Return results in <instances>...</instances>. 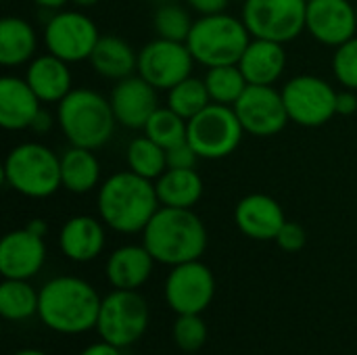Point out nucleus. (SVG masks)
Segmentation results:
<instances>
[{"label": "nucleus", "mask_w": 357, "mask_h": 355, "mask_svg": "<svg viewBox=\"0 0 357 355\" xmlns=\"http://www.w3.org/2000/svg\"><path fill=\"white\" fill-rule=\"evenodd\" d=\"M25 82L38 94L44 105L61 103L73 88H71V71L69 63L54 56L52 52L33 56L25 69Z\"/></svg>", "instance_id": "nucleus-22"}, {"label": "nucleus", "mask_w": 357, "mask_h": 355, "mask_svg": "<svg viewBox=\"0 0 357 355\" xmlns=\"http://www.w3.org/2000/svg\"><path fill=\"white\" fill-rule=\"evenodd\" d=\"M79 355H121V352H119V347H115V345H111L107 341H100V343H94L90 347H86Z\"/></svg>", "instance_id": "nucleus-40"}, {"label": "nucleus", "mask_w": 357, "mask_h": 355, "mask_svg": "<svg viewBox=\"0 0 357 355\" xmlns=\"http://www.w3.org/2000/svg\"><path fill=\"white\" fill-rule=\"evenodd\" d=\"M149 305L136 291L115 289L100 303L96 331L102 341L123 349L134 345L149 328Z\"/></svg>", "instance_id": "nucleus-8"}, {"label": "nucleus", "mask_w": 357, "mask_h": 355, "mask_svg": "<svg viewBox=\"0 0 357 355\" xmlns=\"http://www.w3.org/2000/svg\"><path fill=\"white\" fill-rule=\"evenodd\" d=\"M238 67L249 84L253 86H274L287 67L284 44L264 38H253L243 52Z\"/></svg>", "instance_id": "nucleus-21"}, {"label": "nucleus", "mask_w": 357, "mask_h": 355, "mask_svg": "<svg viewBox=\"0 0 357 355\" xmlns=\"http://www.w3.org/2000/svg\"><path fill=\"white\" fill-rule=\"evenodd\" d=\"M61 180L63 188L73 195H86L100 182V161L92 149L69 146L61 155Z\"/></svg>", "instance_id": "nucleus-26"}, {"label": "nucleus", "mask_w": 357, "mask_h": 355, "mask_svg": "<svg viewBox=\"0 0 357 355\" xmlns=\"http://www.w3.org/2000/svg\"><path fill=\"white\" fill-rule=\"evenodd\" d=\"M13 355H46L44 352H38V349H21V352H17V354Z\"/></svg>", "instance_id": "nucleus-45"}, {"label": "nucleus", "mask_w": 357, "mask_h": 355, "mask_svg": "<svg viewBox=\"0 0 357 355\" xmlns=\"http://www.w3.org/2000/svg\"><path fill=\"white\" fill-rule=\"evenodd\" d=\"M165 153H167V167L169 169H195L197 161L201 159L199 153L192 149V144L188 140L167 149Z\"/></svg>", "instance_id": "nucleus-37"}, {"label": "nucleus", "mask_w": 357, "mask_h": 355, "mask_svg": "<svg viewBox=\"0 0 357 355\" xmlns=\"http://www.w3.org/2000/svg\"><path fill=\"white\" fill-rule=\"evenodd\" d=\"M155 257L144 245H126L115 249L107 259V278L113 289L138 291L153 274Z\"/></svg>", "instance_id": "nucleus-23"}, {"label": "nucleus", "mask_w": 357, "mask_h": 355, "mask_svg": "<svg viewBox=\"0 0 357 355\" xmlns=\"http://www.w3.org/2000/svg\"><path fill=\"white\" fill-rule=\"evenodd\" d=\"M144 136L163 146L165 151L188 140V121L169 107H159L144 126Z\"/></svg>", "instance_id": "nucleus-32"}, {"label": "nucleus", "mask_w": 357, "mask_h": 355, "mask_svg": "<svg viewBox=\"0 0 357 355\" xmlns=\"http://www.w3.org/2000/svg\"><path fill=\"white\" fill-rule=\"evenodd\" d=\"M356 15H357V2H356Z\"/></svg>", "instance_id": "nucleus-47"}, {"label": "nucleus", "mask_w": 357, "mask_h": 355, "mask_svg": "<svg viewBox=\"0 0 357 355\" xmlns=\"http://www.w3.org/2000/svg\"><path fill=\"white\" fill-rule=\"evenodd\" d=\"M192 25L195 21L190 13L184 6L174 4V2H161L153 17V27H155L157 38H165L174 42H186Z\"/></svg>", "instance_id": "nucleus-33"}, {"label": "nucleus", "mask_w": 357, "mask_h": 355, "mask_svg": "<svg viewBox=\"0 0 357 355\" xmlns=\"http://www.w3.org/2000/svg\"><path fill=\"white\" fill-rule=\"evenodd\" d=\"M253 40L243 19L228 13L203 15L195 21L186 46L197 63L209 67L238 65L243 52Z\"/></svg>", "instance_id": "nucleus-5"}, {"label": "nucleus", "mask_w": 357, "mask_h": 355, "mask_svg": "<svg viewBox=\"0 0 357 355\" xmlns=\"http://www.w3.org/2000/svg\"><path fill=\"white\" fill-rule=\"evenodd\" d=\"M357 111V94L356 90H341L337 92V115H354Z\"/></svg>", "instance_id": "nucleus-39"}, {"label": "nucleus", "mask_w": 357, "mask_h": 355, "mask_svg": "<svg viewBox=\"0 0 357 355\" xmlns=\"http://www.w3.org/2000/svg\"><path fill=\"white\" fill-rule=\"evenodd\" d=\"M289 119L303 128H320L337 115V90L318 75H297L280 90Z\"/></svg>", "instance_id": "nucleus-10"}, {"label": "nucleus", "mask_w": 357, "mask_h": 355, "mask_svg": "<svg viewBox=\"0 0 357 355\" xmlns=\"http://www.w3.org/2000/svg\"><path fill=\"white\" fill-rule=\"evenodd\" d=\"M333 71L343 88L357 92V36L335 48Z\"/></svg>", "instance_id": "nucleus-35"}, {"label": "nucleus", "mask_w": 357, "mask_h": 355, "mask_svg": "<svg viewBox=\"0 0 357 355\" xmlns=\"http://www.w3.org/2000/svg\"><path fill=\"white\" fill-rule=\"evenodd\" d=\"M161 207L192 209L203 197V178L197 169H165L155 180Z\"/></svg>", "instance_id": "nucleus-25"}, {"label": "nucleus", "mask_w": 357, "mask_h": 355, "mask_svg": "<svg viewBox=\"0 0 357 355\" xmlns=\"http://www.w3.org/2000/svg\"><path fill=\"white\" fill-rule=\"evenodd\" d=\"M305 29L324 46H341L357 36L356 4L349 0H307Z\"/></svg>", "instance_id": "nucleus-15"}, {"label": "nucleus", "mask_w": 357, "mask_h": 355, "mask_svg": "<svg viewBox=\"0 0 357 355\" xmlns=\"http://www.w3.org/2000/svg\"><path fill=\"white\" fill-rule=\"evenodd\" d=\"M142 245L163 266L201 259L207 249V228L192 209L159 207L142 230Z\"/></svg>", "instance_id": "nucleus-3"}, {"label": "nucleus", "mask_w": 357, "mask_h": 355, "mask_svg": "<svg viewBox=\"0 0 357 355\" xmlns=\"http://www.w3.org/2000/svg\"><path fill=\"white\" fill-rule=\"evenodd\" d=\"M207 105H211L209 90L205 86V80L199 77H186L180 84H176L172 90H167V107L176 111L186 121L192 119L197 113H201Z\"/></svg>", "instance_id": "nucleus-31"}, {"label": "nucleus", "mask_w": 357, "mask_h": 355, "mask_svg": "<svg viewBox=\"0 0 357 355\" xmlns=\"http://www.w3.org/2000/svg\"><path fill=\"white\" fill-rule=\"evenodd\" d=\"M307 243V234L303 230V226H299L297 222H284V226L280 228L278 236H276V245L287 251V253H297L305 247Z\"/></svg>", "instance_id": "nucleus-36"}, {"label": "nucleus", "mask_w": 357, "mask_h": 355, "mask_svg": "<svg viewBox=\"0 0 357 355\" xmlns=\"http://www.w3.org/2000/svg\"><path fill=\"white\" fill-rule=\"evenodd\" d=\"M38 36L33 25L21 17H4L0 23V63L17 67L36 56Z\"/></svg>", "instance_id": "nucleus-27"}, {"label": "nucleus", "mask_w": 357, "mask_h": 355, "mask_svg": "<svg viewBox=\"0 0 357 355\" xmlns=\"http://www.w3.org/2000/svg\"><path fill=\"white\" fill-rule=\"evenodd\" d=\"M126 161L128 169L146 178V180H157L165 169H167V153L163 146L153 142L149 136L134 138L128 144L126 151Z\"/></svg>", "instance_id": "nucleus-29"}, {"label": "nucleus", "mask_w": 357, "mask_h": 355, "mask_svg": "<svg viewBox=\"0 0 357 355\" xmlns=\"http://www.w3.org/2000/svg\"><path fill=\"white\" fill-rule=\"evenodd\" d=\"M215 295L213 272L199 259L174 266L165 280V301L178 314L205 312Z\"/></svg>", "instance_id": "nucleus-13"}, {"label": "nucleus", "mask_w": 357, "mask_h": 355, "mask_svg": "<svg viewBox=\"0 0 357 355\" xmlns=\"http://www.w3.org/2000/svg\"><path fill=\"white\" fill-rule=\"evenodd\" d=\"M111 107L117 123L130 130H144L151 115L159 109L157 88L142 75H128L111 90Z\"/></svg>", "instance_id": "nucleus-16"}, {"label": "nucleus", "mask_w": 357, "mask_h": 355, "mask_svg": "<svg viewBox=\"0 0 357 355\" xmlns=\"http://www.w3.org/2000/svg\"><path fill=\"white\" fill-rule=\"evenodd\" d=\"M174 341L182 352H199L207 341V324L201 314H184L178 316L174 324Z\"/></svg>", "instance_id": "nucleus-34"}, {"label": "nucleus", "mask_w": 357, "mask_h": 355, "mask_svg": "<svg viewBox=\"0 0 357 355\" xmlns=\"http://www.w3.org/2000/svg\"><path fill=\"white\" fill-rule=\"evenodd\" d=\"M98 38L96 23L82 10H59L44 27V44L48 52L67 63L90 59Z\"/></svg>", "instance_id": "nucleus-11"}, {"label": "nucleus", "mask_w": 357, "mask_h": 355, "mask_svg": "<svg viewBox=\"0 0 357 355\" xmlns=\"http://www.w3.org/2000/svg\"><path fill=\"white\" fill-rule=\"evenodd\" d=\"M44 262V236H38L27 228L8 232L0 243V274L4 278L29 280L42 270Z\"/></svg>", "instance_id": "nucleus-17"}, {"label": "nucleus", "mask_w": 357, "mask_h": 355, "mask_svg": "<svg viewBox=\"0 0 357 355\" xmlns=\"http://www.w3.org/2000/svg\"><path fill=\"white\" fill-rule=\"evenodd\" d=\"M88 61L98 75L115 82L138 71V52L115 33L100 36Z\"/></svg>", "instance_id": "nucleus-24"}, {"label": "nucleus", "mask_w": 357, "mask_h": 355, "mask_svg": "<svg viewBox=\"0 0 357 355\" xmlns=\"http://www.w3.org/2000/svg\"><path fill=\"white\" fill-rule=\"evenodd\" d=\"M307 0H245L243 21L253 38L293 42L305 31Z\"/></svg>", "instance_id": "nucleus-9"}, {"label": "nucleus", "mask_w": 357, "mask_h": 355, "mask_svg": "<svg viewBox=\"0 0 357 355\" xmlns=\"http://www.w3.org/2000/svg\"><path fill=\"white\" fill-rule=\"evenodd\" d=\"M192 10H197L201 17L203 15H218L224 13L230 4V0H186Z\"/></svg>", "instance_id": "nucleus-38"}, {"label": "nucleus", "mask_w": 357, "mask_h": 355, "mask_svg": "<svg viewBox=\"0 0 357 355\" xmlns=\"http://www.w3.org/2000/svg\"><path fill=\"white\" fill-rule=\"evenodd\" d=\"M56 123L71 146L100 149L117 126L111 100L90 88H73L56 105Z\"/></svg>", "instance_id": "nucleus-4"}, {"label": "nucleus", "mask_w": 357, "mask_h": 355, "mask_svg": "<svg viewBox=\"0 0 357 355\" xmlns=\"http://www.w3.org/2000/svg\"><path fill=\"white\" fill-rule=\"evenodd\" d=\"M155 2H169V0H155Z\"/></svg>", "instance_id": "nucleus-46"}, {"label": "nucleus", "mask_w": 357, "mask_h": 355, "mask_svg": "<svg viewBox=\"0 0 357 355\" xmlns=\"http://www.w3.org/2000/svg\"><path fill=\"white\" fill-rule=\"evenodd\" d=\"M205 86L209 90L211 103H220V105H234L243 92L247 90L249 82L243 75L238 65H218V67H209L205 73Z\"/></svg>", "instance_id": "nucleus-30"}, {"label": "nucleus", "mask_w": 357, "mask_h": 355, "mask_svg": "<svg viewBox=\"0 0 357 355\" xmlns=\"http://www.w3.org/2000/svg\"><path fill=\"white\" fill-rule=\"evenodd\" d=\"M2 178L8 188L27 199L52 197L63 186L61 157L40 142L17 144L4 159Z\"/></svg>", "instance_id": "nucleus-6"}, {"label": "nucleus", "mask_w": 357, "mask_h": 355, "mask_svg": "<svg viewBox=\"0 0 357 355\" xmlns=\"http://www.w3.org/2000/svg\"><path fill=\"white\" fill-rule=\"evenodd\" d=\"M25 228H27V230H31V232H33V234H38V236H44V234H46V230H48V226H46V222H44V220H31Z\"/></svg>", "instance_id": "nucleus-42"}, {"label": "nucleus", "mask_w": 357, "mask_h": 355, "mask_svg": "<svg viewBox=\"0 0 357 355\" xmlns=\"http://www.w3.org/2000/svg\"><path fill=\"white\" fill-rule=\"evenodd\" d=\"M102 299L77 276H56L40 289L38 316L59 335H82L96 328Z\"/></svg>", "instance_id": "nucleus-2"}, {"label": "nucleus", "mask_w": 357, "mask_h": 355, "mask_svg": "<svg viewBox=\"0 0 357 355\" xmlns=\"http://www.w3.org/2000/svg\"><path fill=\"white\" fill-rule=\"evenodd\" d=\"M245 128L230 105L211 103L192 119H188V142L201 159L230 157L241 140Z\"/></svg>", "instance_id": "nucleus-7"}, {"label": "nucleus", "mask_w": 357, "mask_h": 355, "mask_svg": "<svg viewBox=\"0 0 357 355\" xmlns=\"http://www.w3.org/2000/svg\"><path fill=\"white\" fill-rule=\"evenodd\" d=\"M195 56L186 42L155 38L138 50V75L157 90H172L192 75Z\"/></svg>", "instance_id": "nucleus-12"}, {"label": "nucleus", "mask_w": 357, "mask_h": 355, "mask_svg": "<svg viewBox=\"0 0 357 355\" xmlns=\"http://www.w3.org/2000/svg\"><path fill=\"white\" fill-rule=\"evenodd\" d=\"M50 128H52V117H50V113H46L44 109H40V113L36 115V119H33V123H31L29 130H33L36 134H46Z\"/></svg>", "instance_id": "nucleus-41"}, {"label": "nucleus", "mask_w": 357, "mask_h": 355, "mask_svg": "<svg viewBox=\"0 0 357 355\" xmlns=\"http://www.w3.org/2000/svg\"><path fill=\"white\" fill-rule=\"evenodd\" d=\"M96 207L105 226L119 234H136L146 228L161 203L155 182L128 169L109 176L100 184Z\"/></svg>", "instance_id": "nucleus-1"}, {"label": "nucleus", "mask_w": 357, "mask_h": 355, "mask_svg": "<svg viewBox=\"0 0 357 355\" xmlns=\"http://www.w3.org/2000/svg\"><path fill=\"white\" fill-rule=\"evenodd\" d=\"M38 6H42V8H48V10H59V8H63L69 0H33Z\"/></svg>", "instance_id": "nucleus-43"}, {"label": "nucleus", "mask_w": 357, "mask_h": 355, "mask_svg": "<svg viewBox=\"0 0 357 355\" xmlns=\"http://www.w3.org/2000/svg\"><path fill=\"white\" fill-rule=\"evenodd\" d=\"M287 218L280 203L264 192L243 197L234 207L236 228L253 241H276Z\"/></svg>", "instance_id": "nucleus-18"}, {"label": "nucleus", "mask_w": 357, "mask_h": 355, "mask_svg": "<svg viewBox=\"0 0 357 355\" xmlns=\"http://www.w3.org/2000/svg\"><path fill=\"white\" fill-rule=\"evenodd\" d=\"M105 241H107L105 222L92 216L69 218L59 232L61 253L77 264L96 259L105 249Z\"/></svg>", "instance_id": "nucleus-20"}, {"label": "nucleus", "mask_w": 357, "mask_h": 355, "mask_svg": "<svg viewBox=\"0 0 357 355\" xmlns=\"http://www.w3.org/2000/svg\"><path fill=\"white\" fill-rule=\"evenodd\" d=\"M245 132L257 138L276 136L291 121L282 92L274 86H253L249 84L243 96L232 105Z\"/></svg>", "instance_id": "nucleus-14"}, {"label": "nucleus", "mask_w": 357, "mask_h": 355, "mask_svg": "<svg viewBox=\"0 0 357 355\" xmlns=\"http://www.w3.org/2000/svg\"><path fill=\"white\" fill-rule=\"evenodd\" d=\"M42 100L25 77L4 75L0 80V126L10 132L29 130L42 109Z\"/></svg>", "instance_id": "nucleus-19"}, {"label": "nucleus", "mask_w": 357, "mask_h": 355, "mask_svg": "<svg viewBox=\"0 0 357 355\" xmlns=\"http://www.w3.org/2000/svg\"><path fill=\"white\" fill-rule=\"evenodd\" d=\"M40 291H36L27 280L4 278L0 285V314L10 322H21L38 314Z\"/></svg>", "instance_id": "nucleus-28"}, {"label": "nucleus", "mask_w": 357, "mask_h": 355, "mask_svg": "<svg viewBox=\"0 0 357 355\" xmlns=\"http://www.w3.org/2000/svg\"><path fill=\"white\" fill-rule=\"evenodd\" d=\"M69 2H73L77 8H90V6H94V4H98L100 0H69Z\"/></svg>", "instance_id": "nucleus-44"}]
</instances>
